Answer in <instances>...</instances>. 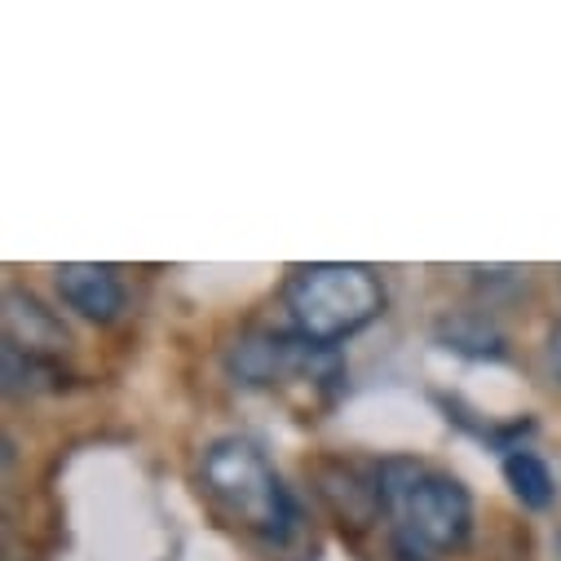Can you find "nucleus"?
Returning a JSON list of instances; mask_svg holds the SVG:
<instances>
[{
	"label": "nucleus",
	"mask_w": 561,
	"mask_h": 561,
	"mask_svg": "<svg viewBox=\"0 0 561 561\" xmlns=\"http://www.w3.org/2000/svg\"><path fill=\"white\" fill-rule=\"evenodd\" d=\"M548 371H552V380L561 385V323L548 332Z\"/></svg>",
	"instance_id": "obj_10"
},
{
	"label": "nucleus",
	"mask_w": 561,
	"mask_h": 561,
	"mask_svg": "<svg viewBox=\"0 0 561 561\" xmlns=\"http://www.w3.org/2000/svg\"><path fill=\"white\" fill-rule=\"evenodd\" d=\"M402 530L430 552H460L473 539V495L451 478L425 469L398 500Z\"/></svg>",
	"instance_id": "obj_3"
},
{
	"label": "nucleus",
	"mask_w": 561,
	"mask_h": 561,
	"mask_svg": "<svg viewBox=\"0 0 561 561\" xmlns=\"http://www.w3.org/2000/svg\"><path fill=\"white\" fill-rule=\"evenodd\" d=\"M54 284H58V297L67 310H76L80 319L89 323H115L128 306V293L119 284V274L111 265H98V261H67L58 265L54 274Z\"/></svg>",
	"instance_id": "obj_4"
},
{
	"label": "nucleus",
	"mask_w": 561,
	"mask_h": 561,
	"mask_svg": "<svg viewBox=\"0 0 561 561\" xmlns=\"http://www.w3.org/2000/svg\"><path fill=\"white\" fill-rule=\"evenodd\" d=\"M504 482H508V491L522 500V508L543 513V508L557 500V478H552V469L543 465V456H535V451H526V447H513V451L504 456Z\"/></svg>",
	"instance_id": "obj_7"
},
{
	"label": "nucleus",
	"mask_w": 561,
	"mask_h": 561,
	"mask_svg": "<svg viewBox=\"0 0 561 561\" xmlns=\"http://www.w3.org/2000/svg\"><path fill=\"white\" fill-rule=\"evenodd\" d=\"M199 486L204 495L243 530L284 543L297 530V504L284 478L274 473L270 456L239 434H226L204 447L199 456Z\"/></svg>",
	"instance_id": "obj_2"
},
{
	"label": "nucleus",
	"mask_w": 561,
	"mask_h": 561,
	"mask_svg": "<svg viewBox=\"0 0 561 561\" xmlns=\"http://www.w3.org/2000/svg\"><path fill=\"white\" fill-rule=\"evenodd\" d=\"M284 310L301 341L319 350H336L341 341L358 336L380 319L385 284L371 265H358V261L297 265L284 284Z\"/></svg>",
	"instance_id": "obj_1"
},
{
	"label": "nucleus",
	"mask_w": 561,
	"mask_h": 561,
	"mask_svg": "<svg viewBox=\"0 0 561 561\" xmlns=\"http://www.w3.org/2000/svg\"><path fill=\"white\" fill-rule=\"evenodd\" d=\"M438 341L456 354H469V358H504V336L478 319V314H447L438 319Z\"/></svg>",
	"instance_id": "obj_8"
},
{
	"label": "nucleus",
	"mask_w": 561,
	"mask_h": 561,
	"mask_svg": "<svg viewBox=\"0 0 561 561\" xmlns=\"http://www.w3.org/2000/svg\"><path fill=\"white\" fill-rule=\"evenodd\" d=\"M5 341H14L19 350H27L36 358L58 363L71 345V332L62 328V319L41 297H32L23 288H10L5 293Z\"/></svg>",
	"instance_id": "obj_6"
},
{
	"label": "nucleus",
	"mask_w": 561,
	"mask_h": 561,
	"mask_svg": "<svg viewBox=\"0 0 561 561\" xmlns=\"http://www.w3.org/2000/svg\"><path fill=\"white\" fill-rule=\"evenodd\" d=\"M319 495L350 526H367V522H376L389 508L385 504V486H380V465L367 469V465L332 460V465L319 469Z\"/></svg>",
	"instance_id": "obj_5"
},
{
	"label": "nucleus",
	"mask_w": 561,
	"mask_h": 561,
	"mask_svg": "<svg viewBox=\"0 0 561 561\" xmlns=\"http://www.w3.org/2000/svg\"><path fill=\"white\" fill-rule=\"evenodd\" d=\"M0 358H5V393H10V398L36 393V389H54V380H58V363L36 358V354L19 350L14 341H5Z\"/></svg>",
	"instance_id": "obj_9"
}]
</instances>
